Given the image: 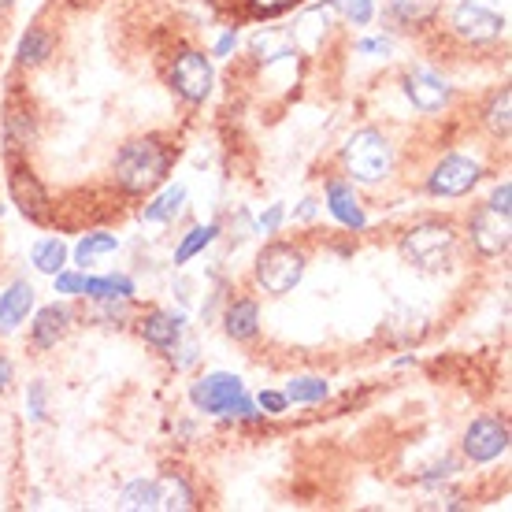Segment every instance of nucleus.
I'll use <instances>...</instances> for the list:
<instances>
[{"instance_id":"nucleus-1","label":"nucleus","mask_w":512,"mask_h":512,"mask_svg":"<svg viewBox=\"0 0 512 512\" xmlns=\"http://www.w3.org/2000/svg\"><path fill=\"white\" fill-rule=\"evenodd\" d=\"M175 160H179V149L160 134L130 138L127 145H119L116 160H112V179L127 197H149L167 182Z\"/></svg>"},{"instance_id":"nucleus-2","label":"nucleus","mask_w":512,"mask_h":512,"mask_svg":"<svg viewBox=\"0 0 512 512\" xmlns=\"http://www.w3.org/2000/svg\"><path fill=\"white\" fill-rule=\"evenodd\" d=\"M457 242H461V234L449 219H420L416 227L401 234L397 253L409 268L423 271V275H442L453 264Z\"/></svg>"},{"instance_id":"nucleus-3","label":"nucleus","mask_w":512,"mask_h":512,"mask_svg":"<svg viewBox=\"0 0 512 512\" xmlns=\"http://www.w3.org/2000/svg\"><path fill=\"white\" fill-rule=\"evenodd\" d=\"M342 167H346L349 179L360 182V186H379L394 171V145H390L383 130L375 127L353 130L346 145H342Z\"/></svg>"},{"instance_id":"nucleus-4","label":"nucleus","mask_w":512,"mask_h":512,"mask_svg":"<svg viewBox=\"0 0 512 512\" xmlns=\"http://www.w3.org/2000/svg\"><path fill=\"white\" fill-rule=\"evenodd\" d=\"M308 256L301 245L294 242H268L253 260V279L256 286L271 297L294 294V286L305 279Z\"/></svg>"},{"instance_id":"nucleus-5","label":"nucleus","mask_w":512,"mask_h":512,"mask_svg":"<svg viewBox=\"0 0 512 512\" xmlns=\"http://www.w3.org/2000/svg\"><path fill=\"white\" fill-rule=\"evenodd\" d=\"M190 401L197 412L208 416H238V420H260L256 401L245 394V383L231 372H212L190 386Z\"/></svg>"},{"instance_id":"nucleus-6","label":"nucleus","mask_w":512,"mask_h":512,"mask_svg":"<svg viewBox=\"0 0 512 512\" xmlns=\"http://www.w3.org/2000/svg\"><path fill=\"white\" fill-rule=\"evenodd\" d=\"M167 82H171L175 97H182L186 104H205L212 97V86H216V67H212V60H208L205 52L182 49L171 60Z\"/></svg>"},{"instance_id":"nucleus-7","label":"nucleus","mask_w":512,"mask_h":512,"mask_svg":"<svg viewBox=\"0 0 512 512\" xmlns=\"http://www.w3.org/2000/svg\"><path fill=\"white\" fill-rule=\"evenodd\" d=\"M479 179H483V164L479 160L464 153H449L431 167L427 193L431 197H464V193H472L479 186Z\"/></svg>"},{"instance_id":"nucleus-8","label":"nucleus","mask_w":512,"mask_h":512,"mask_svg":"<svg viewBox=\"0 0 512 512\" xmlns=\"http://www.w3.org/2000/svg\"><path fill=\"white\" fill-rule=\"evenodd\" d=\"M505 15L490 12L487 4H479V0H461L453 15H449V30L457 34L461 41L468 45H487V41H498L505 34Z\"/></svg>"},{"instance_id":"nucleus-9","label":"nucleus","mask_w":512,"mask_h":512,"mask_svg":"<svg viewBox=\"0 0 512 512\" xmlns=\"http://www.w3.org/2000/svg\"><path fill=\"white\" fill-rule=\"evenodd\" d=\"M468 238H472L475 253L479 256H505L509 253V242H512V223H509V212H501L487 201V205H479L468 219Z\"/></svg>"},{"instance_id":"nucleus-10","label":"nucleus","mask_w":512,"mask_h":512,"mask_svg":"<svg viewBox=\"0 0 512 512\" xmlns=\"http://www.w3.org/2000/svg\"><path fill=\"white\" fill-rule=\"evenodd\" d=\"M461 449L472 464L498 461L501 453L509 449V423L498 420V416H479V420L468 423V431H464V438H461Z\"/></svg>"},{"instance_id":"nucleus-11","label":"nucleus","mask_w":512,"mask_h":512,"mask_svg":"<svg viewBox=\"0 0 512 512\" xmlns=\"http://www.w3.org/2000/svg\"><path fill=\"white\" fill-rule=\"evenodd\" d=\"M8 186H12V201L19 205V212H23L30 223H45L52 212L49 205V190L38 182V175L30 171L26 164H19V160H12V175H8Z\"/></svg>"},{"instance_id":"nucleus-12","label":"nucleus","mask_w":512,"mask_h":512,"mask_svg":"<svg viewBox=\"0 0 512 512\" xmlns=\"http://www.w3.org/2000/svg\"><path fill=\"white\" fill-rule=\"evenodd\" d=\"M401 86H405V97L412 101V108H420L423 116H435L442 108H449L453 101V86H449L446 78L435 75V71H409V75L401 78Z\"/></svg>"},{"instance_id":"nucleus-13","label":"nucleus","mask_w":512,"mask_h":512,"mask_svg":"<svg viewBox=\"0 0 512 512\" xmlns=\"http://www.w3.org/2000/svg\"><path fill=\"white\" fill-rule=\"evenodd\" d=\"M182 331H186V320L171 308H149L138 320V334L153 349H175L182 342Z\"/></svg>"},{"instance_id":"nucleus-14","label":"nucleus","mask_w":512,"mask_h":512,"mask_svg":"<svg viewBox=\"0 0 512 512\" xmlns=\"http://www.w3.org/2000/svg\"><path fill=\"white\" fill-rule=\"evenodd\" d=\"M71 308L67 305H45L38 308V316H34V323H30V346L34 349H56L60 342L67 338V331H71Z\"/></svg>"},{"instance_id":"nucleus-15","label":"nucleus","mask_w":512,"mask_h":512,"mask_svg":"<svg viewBox=\"0 0 512 512\" xmlns=\"http://www.w3.org/2000/svg\"><path fill=\"white\" fill-rule=\"evenodd\" d=\"M327 208H331V216L349 227V231H364L368 227V219H364V208H360V197L353 190V182L346 179H331L327 182Z\"/></svg>"},{"instance_id":"nucleus-16","label":"nucleus","mask_w":512,"mask_h":512,"mask_svg":"<svg viewBox=\"0 0 512 512\" xmlns=\"http://www.w3.org/2000/svg\"><path fill=\"white\" fill-rule=\"evenodd\" d=\"M30 312H34V286L26 279L8 282V290L0 294V334L19 331Z\"/></svg>"},{"instance_id":"nucleus-17","label":"nucleus","mask_w":512,"mask_h":512,"mask_svg":"<svg viewBox=\"0 0 512 512\" xmlns=\"http://www.w3.org/2000/svg\"><path fill=\"white\" fill-rule=\"evenodd\" d=\"M223 331L234 342H253L260 334V305L253 297H234L231 305L223 308Z\"/></svg>"},{"instance_id":"nucleus-18","label":"nucleus","mask_w":512,"mask_h":512,"mask_svg":"<svg viewBox=\"0 0 512 512\" xmlns=\"http://www.w3.org/2000/svg\"><path fill=\"white\" fill-rule=\"evenodd\" d=\"M34 138H38V123H34V116L23 112V108H15V104H8V112H4V145H8V153H23V149H30Z\"/></svg>"},{"instance_id":"nucleus-19","label":"nucleus","mask_w":512,"mask_h":512,"mask_svg":"<svg viewBox=\"0 0 512 512\" xmlns=\"http://www.w3.org/2000/svg\"><path fill=\"white\" fill-rule=\"evenodd\" d=\"M119 249V238L116 234H108V231H90L82 242L75 245V264L82 271L93 268V264H101V260H108V256Z\"/></svg>"},{"instance_id":"nucleus-20","label":"nucleus","mask_w":512,"mask_h":512,"mask_svg":"<svg viewBox=\"0 0 512 512\" xmlns=\"http://www.w3.org/2000/svg\"><path fill=\"white\" fill-rule=\"evenodd\" d=\"M156 487H160V509H197V494H193V487L186 483V475L179 472H167L156 479Z\"/></svg>"},{"instance_id":"nucleus-21","label":"nucleus","mask_w":512,"mask_h":512,"mask_svg":"<svg viewBox=\"0 0 512 512\" xmlns=\"http://www.w3.org/2000/svg\"><path fill=\"white\" fill-rule=\"evenodd\" d=\"M134 294H138V286H134V279H127V275L86 279V290H82V297H90V301H130Z\"/></svg>"},{"instance_id":"nucleus-22","label":"nucleus","mask_w":512,"mask_h":512,"mask_svg":"<svg viewBox=\"0 0 512 512\" xmlns=\"http://www.w3.org/2000/svg\"><path fill=\"white\" fill-rule=\"evenodd\" d=\"M52 56V34L45 26H30L23 38H19V49H15V60L23 67H41Z\"/></svg>"},{"instance_id":"nucleus-23","label":"nucleus","mask_w":512,"mask_h":512,"mask_svg":"<svg viewBox=\"0 0 512 512\" xmlns=\"http://www.w3.org/2000/svg\"><path fill=\"white\" fill-rule=\"evenodd\" d=\"M438 8H442V0H390L386 12L401 26H427L438 19Z\"/></svg>"},{"instance_id":"nucleus-24","label":"nucleus","mask_w":512,"mask_h":512,"mask_svg":"<svg viewBox=\"0 0 512 512\" xmlns=\"http://www.w3.org/2000/svg\"><path fill=\"white\" fill-rule=\"evenodd\" d=\"M286 401H294V405H320L331 397V383L320 379V375H301V379H290L286 383Z\"/></svg>"},{"instance_id":"nucleus-25","label":"nucleus","mask_w":512,"mask_h":512,"mask_svg":"<svg viewBox=\"0 0 512 512\" xmlns=\"http://www.w3.org/2000/svg\"><path fill=\"white\" fill-rule=\"evenodd\" d=\"M30 264L41 271V275H56V271L67 268V245L60 238H38L34 249H30Z\"/></svg>"},{"instance_id":"nucleus-26","label":"nucleus","mask_w":512,"mask_h":512,"mask_svg":"<svg viewBox=\"0 0 512 512\" xmlns=\"http://www.w3.org/2000/svg\"><path fill=\"white\" fill-rule=\"evenodd\" d=\"M182 205H186V186H167L153 205H145L141 219H145V223H175V216L182 212Z\"/></svg>"},{"instance_id":"nucleus-27","label":"nucleus","mask_w":512,"mask_h":512,"mask_svg":"<svg viewBox=\"0 0 512 512\" xmlns=\"http://www.w3.org/2000/svg\"><path fill=\"white\" fill-rule=\"evenodd\" d=\"M116 505L127 512L160 509V487H156V479H138V483H130V487L119 494Z\"/></svg>"},{"instance_id":"nucleus-28","label":"nucleus","mask_w":512,"mask_h":512,"mask_svg":"<svg viewBox=\"0 0 512 512\" xmlns=\"http://www.w3.org/2000/svg\"><path fill=\"white\" fill-rule=\"evenodd\" d=\"M509 108H512V90L509 86H501L494 97H490L487 104V112H483V119H487V127L494 138H509V130H512V119H509Z\"/></svg>"},{"instance_id":"nucleus-29","label":"nucleus","mask_w":512,"mask_h":512,"mask_svg":"<svg viewBox=\"0 0 512 512\" xmlns=\"http://www.w3.org/2000/svg\"><path fill=\"white\" fill-rule=\"evenodd\" d=\"M219 238V223H205V227H193L186 238L179 242V249H175V264H190L197 253H205L208 245Z\"/></svg>"},{"instance_id":"nucleus-30","label":"nucleus","mask_w":512,"mask_h":512,"mask_svg":"<svg viewBox=\"0 0 512 512\" xmlns=\"http://www.w3.org/2000/svg\"><path fill=\"white\" fill-rule=\"evenodd\" d=\"M331 8L353 26H368L375 19V0H331Z\"/></svg>"},{"instance_id":"nucleus-31","label":"nucleus","mask_w":512,"mask_h":512,"mask_svg":"<svg viewBox=\"0 0 512 512\" xmlns=\"http://www.w3.org/2000/svg\"><path fill=\"white\" fill-rule=\"evenodd\" d=\"M305 0H245V12L253 19H279V15L301 8Z\"/></svg>"},{"instance_id":"nucleus-32","label":"nucleus","mask_w":512,"mask_h":512,"mask_svg":"<svg viewBox=\"0 0 512 512\" xmlns=\"http://www.w3.org/2000/svg\"><path fill=\"white\" fill-rule=\"evenodd\" d=\"M26 412H30L34 423L49 416V386H45V379H34V383L26 386Z\"/></svg>"},{"instance_id":"nucleus-33","label":"nucleus","mask_w":512,"mask_h":512,"mask_svg":"<svg viewBox=\"0 0 512 512\" xmlns=\"http://www.w3.org/2000/svg\"><path fill=\"white\" fill-rule=\"evenodd\" d=\"M52 279H56V294L82 297V290H86V271H56Z\"/></svg>"},{"instance_id":"nucleus-34","label":"nucleus","mask_w":512,"mask_h":512,"mask_svg":"<svg viewBox=\"0 0 512 512\" xmlns=\"http://www.w3.org/2000/svg\"><path fill=\"white\" fill-rule=\"evenodd\" d=\"M256 409L268 412V416H282V412L290 409V401H286L282 390H260V394H256Z\"/></svg>"},{"instance_id":"nucleus-35","label":"nucleus","mask_w":512,"mask_h":512,"mask_svg":"<svg viewBox=\"0 0 512 512\" xmlns=\"http://www.w3.org/2000/svg\"><path fill=\"white\" fill-rule=\"evenodd\" d=\"M12 383H15V364H12V357L0 349V397L12 390Z\"/></svg>"},{"instance_id":"nucleus-36","label":"nucleus","mask_w":512,"mask_h":512,"mask_svg":"<svg viewBox=\"0 0 512 512\" xmlns=\"http://www.w3.org/2000/svg\"><path fill=\"white\" fill-rule=\"evenodd\" d=\"M282 216H286V208H282V205H271L268 216H260V231H264V234H275V231H279Z\"/></svg>"},{"instance_id":"nucleus-37","label":"nucleus","mask_w":512,"mask_h":512,"mask_svg":"<svg viewBox=\"0 0 512 512\" xmlns=\"http://www.w3.org/2000/svg\"><path fill=\"white\" fill-rule=\"evenodd\" d=\"M234 45H238V34H234V30H227V34L216 41V56H231Z\"/></svg>"},{"instance_id":"nucleus-38","label":"nucleus","mask_w":512,"mask_h":512,"mask_svg":"<svg viewBox=\"0 0 512 512\" xmlns=\"http://www.w3.org/2000/svg\"><path fill=\"white\" fill-rule=\"evenodd\" d=\"M357 52H383V56H386V52H390V41H386V38H368V41H360Z\"/></svg>"},{"instance_id":"nucleus-39","label":"nucleus","mask_w":512,"mask_h":512,"mask_svg":"<svg viewBox=\"0 0 512 512\" xmlns=\"http://www.w3.org/2000/svg\"><path fill=\"white\" fill-rule=\"evenodd\" d=\"M301 219H312L316 216V201H301V212H297Z\"/></svg>"},{"instance_id":"nucleus-40","label":"nucleus","mask_w":512,"mask_h":512,"mask_svg":"<svg viewBox=\"0 0 512 512\" xmlns=\"http://www.w3.org/2000/svg\"><path fill=\"white\" fill-rule=\"evenodd\" d=\"M4 8H12V0H0V12H4Z\"/></svg>"}]
</instances>
